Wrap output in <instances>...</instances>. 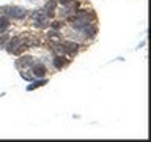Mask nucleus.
I'll use <instances>...</instances> for the list:
<instances>
[{"mask_svg": "<svg viewBox=\"0 0 151 142\" xmlns=\"http://www.w3.org/2000/svg\"><path fill=\"white\" fill-rule=\"evenodd\" d=\"M33 74H35L36 78H42V76L46 74V66L42 63H35L33 65Z\"/></svg>", "mask_w": 151, "mask_h": 142, "instance_id": "nucleus-6", "label": "nucleus"}, {"mask_svg": "<svg viewBox=\"0 0 151 142\" xmlns=\"http://www.w3.org/2000/svg\"><path fill=\"white\" fill-rule=\"evenodd\" d=\"M63 47H65V52H69V54H74V52H77V49H79V44H77V43L66 41V43H63Z\"/></svg>", "mask_w": 151, "mask_h": 142, "instance_id": "nucleus-7", "label": "nucleus"}, {"mask_svg": "<svg viewBox=\"0 0 151 142\" xmlns=\"http://www.w3.org/2000/svg\"><path fill=\"white\" fill-rule=\"evenodd\" d=\"M8 27H9V21H8V19H0V33H3Z\"/></svg>", "mask_w": 151, "mask_h": 142, "instance_id": "nucleus-13", "label": "nucleus"}, {"mask_svg": "<svg viewBox=\"0 0 151 142\" xmlns=\"http://www.w3.org/2000/svg\"><path fill=\"white\" fill-rule=\"evenodd\" d=\"M54 65H55V68H58V70H61L65 66V59L61 55H57L55 59H54Z\"/></svg>", "mask_w": 151, "mask_h": 142, "instance_id": "nucleus-10", "label": "nucleus"}, {"mask_svg": "<svg viewBox=\"0 0 151 142\" xmlns=\"http://www.w3.org/2000/svg\"><path fill=\"white\" fill-rule=\"evenodd\" d=\"M50 25H52V28H55V30H58V28L61 27V24H60V22H52Z\"/></svg>", "mask_w": 151, "mask_h": 142, "instance_id": "nucleus-16", "label": "nucleus"}, {"mask_svg": "<svg viewBox=\"0 0 151 142\" xmlns=\"http://www.w3.org/2000/svg\"><path fill=\"white\" fill-rule=\"evenodd\" d=\"M71 25L74 28H77V30H83V28H87L88 25H91V22H90V19H88V13L87 11H77L76 16L71 19Z\"/></svg>", "mask_w": 151, "mask_h": 142, "instance_id": "nucleus-1", "label": "nucleus"}, {"mask_svg": "<svg viewBox=\"0 0 151 142\" xmlns=\"http://www.w3.org/2000/svg\"><path fill=\"white\" fill-rule=\"evenodd\" d=\"M83 30H85V36L87 38H93L94 35H96V28L91 27V25H88L87 28H83Z\"/></svg>", "mask_w": 151, "mask_h": 142, "instance_id": "nucleus-12", "label": "nucleus"}, {"mask_svg": "<svg viewBox=\"0 0 151 142\" xmlns=\"http://www.w3.org/2000/svg\"><path fill=\"white\" fill-rule=\"evenodd\" d=\"M49 38H52V40H58V33L57 32H49Z\"/></svg>", "mask_w": 151, "mask_h": 142, "instance_id": "nucleus-15", "label": "nucleus"}, {"mask_svg": "<svg viewBox=\"0 0 151 142\" xmlns=\"http://www.w3.org/2000/svg\"><path fill=\"white\" fill-rule=\"evenodd\" d=\"M28 43L25 41V38L22 36H14L13 40H9L8 46H6V51L9 52V54H19L24 47H27Z\"/></svg>", "mask_w": 151, "mask_h": 142, "instance_id": "nucleus-2", "label": "nucleus"}, {"mask_svg": "<svg viewBox=\"0 0 151 142\" xmlns=\"http://www.w3.org/2000/svg\"><path fill=\"white\" fill-rule=\"evenodd\" d=\"M3 13L6 14L8 17H13V19H24L27 16V9L22 8V7H8V8H3Z\"/></svg>", "mask_w": 151, "mask_h": 142, "instance_id": "nucleus-3", "label": "nucleus"}, {"mask_svg": "<svg viewBox=\"0 0 151 142\" xmlns=\"http://www.w3.org/2000/svg\"><path fill=\"white\" fill-rule=\"evenodd\" d=\"M47 84V79H40V80H35V82H32L30 85L27 87V90L28 92H32V90H35V88H38V87H42V85H46Z\"/></svg>", "mask_w": 151, "mask_h": 142, "instance_id": "nucleus-9", "label": "nucleus"}, {"mask_svg": "<svg viewBox=\"0 0 151 142\" xmlns=\"http://www.w3.org/2000/svg\"><path fill=\"white\" fill-rule=\"evenodd\" d=\"M32 17H33V22H35L36 27H46L47 25V22H46L47 16L44 14V11H35L32 14Z\"/></svg>", "mask_w": 151, "mask_h": 142, "instance_id": "nucleus-4", "label": "nucleus"}, {"mask_svg": "<svg viewBox=\"0 0 151 142\" xmlns=\"http://www.w3.org/2000/svg\"><path fill=\"white\" fill-rule=\"evenodd\" d=\"M55 8H57V0H49L44 7V14L47 17H52L55 13Z\"/></svg>", "mask_w": 151, "mask_h": 142, "instance_id": "nucleus-5", "label": "nucleus"}, {"mask_svg": "<svg viewBox=\"0 0 151 142\" xmlns=\"http://www.w3.org/2000/svg\"><path fill=\"white\" fill-rule=\"evenodd\" d=\"M61 5H65L66 8H77V2H74V0H58Z\"/></svg>", "mask_w": 151, "mask_h": 142, "instance_id": "nucleus-11", "label": "nucleus"}, {"mask_svg": "<svg viewBox=\"0 0 151 142\" xmlns=\"http://www.w3.org/2000/svg\"><path fill=\"white\" fill-rule=\"evenodd\" d=\"M21 78H22V79H25V80H32V76H30V74H27L25 71H22V73H21Z\"/></svg>", "mask_w": 151, "mask_h": 142, "instance_id": "nucleus-14", "label": "nucleus"}, {"mask_svg": "<svg viewBox=\"0 0 151 142\" xmlns=\"http://www.w3.org/2000/svg\"><path fill=\"white\" fill-rule=\"evenodd\" d=\"M32 57L30 55H25V57H21L17 62H16V66L17 68H22V66H30L32 65Z\"/></svg>", "mask_w": 151, "mask_h": 142, "instance_id": "nucleus-8", "label": "nucleus"}]
</instances>
